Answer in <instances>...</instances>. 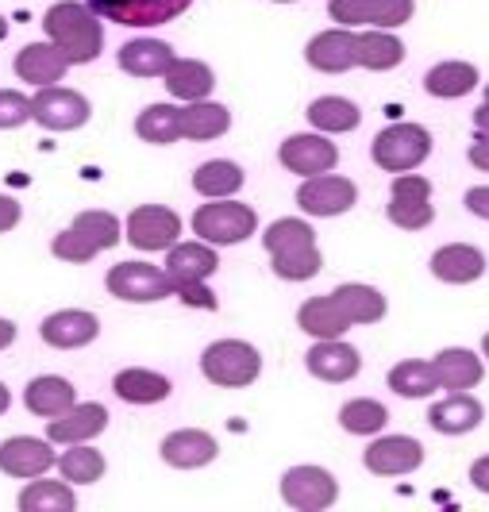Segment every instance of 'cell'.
Listing matches in <instances>:
<instances>
[{
	"label": "cell",
	"mask_w": 489,
	"mask_h": 512,
	"mask_svg": "<svg viewBox=\"0 0 489 512\" xmlns=\"http://www.w3.org/2000/svg\"><path fill=\"white\" fill-rule=\"evenodd\" d=\"M432 370H436L439 389H451V393L474 389V385L482 382V374H486L482 359H478L474 351H466V347H447V351H439L436 359H432Z\"/></svg>",
	"instance_id": "27"
},
{
	"label": "cell",
	"mask_w": 489,
	"mask_h": 512,
	"mask_svg": "<svg viewBox=\"0 0 489 512\" xmlns=\"http://www.w3.org/2000/svg\"><path fill=\"white\" fill-rule=\"evenodd\" d=\"M486 101H489V85H486Z\"/></svg>",
	"instance_id": "58"
},
{
	"label": "cell",
	"mask_w": 489,
	"mask_h": 512,
	"mask_svg": "<svg viewBox=\"0 0 489 512\" xmlns=\"http://www.w3.org/2000/svg\"><path fill=\"white\" fill-rule=\"evenodd\" d=\"M166 81V93L174 97V101H208L212 97V89H216V74H212V66L208 62H197V58H174V66L162 74Z\"/></svg>",
	"instance_id": "25"
},
{
	"label": "cell",
	"mask_w": 489,
	"mask_h": 512,
	"mask_svg": "<svg viewBox=\"0 0 489 512\" xmlns=\"http://www.w3.org/2000/svg\"><path fill=\"white\" fill-rule=\"evenodd\" d=\"M470 162L489 174V135H478V143H470Z\"/></svg>",
	"instance_id": "51"
},
{
	"label": "cell",
	"mask_w": 489,
	"mask_h": 512,
	"mask_svg": "<svg viewBox=\"0 0 489 512\" xmlns=\"http://www.w3.org/2000/svg\"><path fill=\"white\" fill-rule=\"evenodd\" d=\"M135 135L143 143H155V147H170L181 139V108L174 104H147L135 120Z\"/></svg>",
	"instance_id": "36"
},
{
	"label": "cell",
	"mask_w": 489,
	"mask_h": 512,
	"mask_svg": "<svg viewBox=\"0 0 489 512\" xmlns=\"http://www.w3.org/2000/svg\"><path fill=\"white\" fill-rule=\"evenodd\" d=\"M262 247L270 251V258L274 255H297V251L316 247V231H312V224L297 220V216H285V220H274V224L266 228Z\"/></svg>",
	"instance_id": "40"
},
{
	"label": "cell",
	"mask_w": 489,
	"mask_h": 512,
	"mask_svg": "<svg viewBox=\"0 0 489 512\" xmlns=\"http://www.w3.org/2000/svg\"><path fill=\"white\" fill-rule=\"evenodd\" d=\"M355 201H359L355 181L339 178V174H316V178L301 181V189H297V205L309 216H343L355 208Z\"/></svg>",
	"instance_id": "12"
},
{
	"label": "cell",
	"mask_w": 489,
	"mask_h": 512,
	"mask_svg": "<svg viewBox=\"0 0 489 512\" xmlns=\"http://www.w3.org/2000/svg\"><path fill=\"white\" fill-rule=\"evenodd\" d=\"M305 366H309L312 378L339 385V382H351V378L359 374L362 359H359V351H355L351 343H343V339H320L309 355H305Z\"/></svg>",
	"instance_id": "19"
},
{
	"label": "cell",
	"mask_w": 489,
	"mask_h": 512,
	"mask_svg": "<svg viewBox=\"0 0 489 512\" xmlns=\"http://www.w3.org/2000/svg\"><path fill=\"white\" fill-rule=\"evenodd\" d=\"M466 208H470L474 216L489 220V185H474V189H466Z\"/></svg>",
	"instance_id": "48"
},
{
	"label": "cell",
	"mask_w": 489,
	"mask_h": 512,
	"mask_svg": "<svg viewBox=\"0 0 489 512\" xmlns=\"http://www.w3.org/2000/svg\"><path fill=\"white\" fill-rule=\"evenodd\" d=\"M12 70H16V77L20 81H27V85H54V81H62L66 77V70H70V62L62 58V51L54 47L51 39L47 43H27L24 51L16 54V62H12Z\"/></svg>",
	"instance_id": "24"
},
{
	"label": "cell",
	"mask_w": 489,
	"mask_h": 512,
	"mask_svg": "<svg viewBox=\"0 0 489 512\" xmlns=\"http://www.w3.org/2000/svg\"><path fill=\"white\" fill-rule=\"evenodd\" d=\"M470 482H474L478 493H489V455H482V459L470 466Z\"/></svg>",
	"instance_id": "50"
},
{
	"label": "cell",
	"mask_w": 489,
	"mask_h": 512,
	"mask_svg": "<svg viewBox=\"0 0 489 512\" xmlns=\"http://www.w3.org/2000/svg\"><path fill=\"white\" fill-rule=\"evenodd\" d=\"M309 124L316 131H328V135H343V131H355L362 124V112L355 101L347 97H316L309 104Z\"/></svg>",
	"instance_id": "37"
},
{
	"label": "cell",
	"mask_w": 489,
	"mask_h": 512,
	"mask_svg": "<svg viewBox=\"0 0 489 512\" xmlns=\"http://www.w3.org/2000/svg\"><path fill=\"white\" fill-rule=\"evenodd\" d=\"M332 301L343 308V316L351 324H378L386 316V297L374 289V285H362V282H347L339 285L332 293Z\"/></svg>",
	"instance_id": "32"
},
{
	"label": "cell",
	"mask_w": 489,
	"mask_h": 512,
	"mask_svg": "<svg viewBox=\"0 0 489 512\" xmlns=\"http://www.w3.org/2000/svg\"><path fill=\"white\" fill-rule=\"evenodd\" d=\"M20 512H74L78 509V497H74V489L70 482L62 478V482H51V478H31V486H24L20 493Z\"/></svg>",
	"instance_id": "33"
},
{
	"label": "cell",
	"mask_w": 489,
	"mask_h": 512,
	"mask_svg": "<svg viewBox=\"0 0 489 512\" xmlns=\"http://www.w3.org/2000/svg\"><path fill=\"white\" fill-rule=\"evenodd\" d=\"M278 4H293V0H278Z\"/></svg>",
	"instance_id": "57"
},
{
	"label": "cell",
	"mask_w": 489,
	"mask_h": 512,
	"mask_svg": "<svg viewBox=\"0 0 489 512\" xmlns=\"http://www.w3.org/2000/svg\"><path fill=\"white\" fill-rule=\"evenodd\" d=\"M124 239L135 251H170L181 239V216L166 205H139L131 208Z\"/></svg>",
	"instance_id": "8"
},
{
	"label": "cell",
	"mask_w": 489,
	"mask_h": 512,
	"mask_svg": "<svg viewBox=\"0 0 489 512\" xmlns=\"http://www.w3.org/2000/svg\"><path fill=\"white\" fill-rule=\"evenodd\" d=\"M31 120V97L20 89H0V131H12Z\"/></svg>",
	"instance_id": "46"
},
{
	"label": "cell",
	"mask_w": 489,
	"mask_h": 512,
	"mask_svg": "<svg viewBox=\"0 0 489 512\" xmlns=\"http://www.w3.org/2000/svg\"><path fill=\"white\" fill-rule=\"evenodd\" d=\"M389 424V409L382 401H370V397H355L339 409V428L351 432V436H378Z\"/></svg>",
	"instance_id": "42"
},
{
	"label": "cell",
	"mask_w": 489,
	"mask_h": 512,
	"mask_svg": "<svg viewBox=\"0 0 489 512\" xmlns=\"http://www.w3.org/2000/svg\"><path fill=\"white\" fill-rule=\"evenodd\" d=\"M201 374L220 389H243L262 374V355L243 339H220V343L205 347Z\"/></svg>",
	"instance_id": "3"
},
{
	"label": "cell",
	"mask_w": 489,
	"mask_h": 512,
	"mask_svg": "<svg viewBox=\"0 0 489 512\" xmlns=\"http://www.w3.org/2000/svg\"><path fill=\"white\" fill-rule=\"evenodd\" d=\"M108 293L116 301H131V305H151V301H162L170 297V278L166 270H158L151 262H116L108 270Z\"/></svg>",
	"instance_id": "7"
},
{
	"label": "cell",
	"mask_w": 489,
	"mask_h": 512,
	"mask_svg": "<svg viewBox=\"0 0 489 512\" xmlns=\"http://www.w3.org/2000/svg\"><path fill=\"white\" fill-rule=\"evenodd\" d=\"M4 35H8V20L0 16V43H4Z\"/></svg>",
	"instance_id": "55"
},
{
	"label": "cell",
	"mask_w": 489,
	"mask_h": 512,
	"mask_svg": "<svg viewBox=\"0 0 489 512\" xmlns=\"http://www.w3.org/2000/svg\"><path fill=\"white\" fill-rule=\"evenodd\" d=\"M174 58L178 54L170 51V43H162V39H131L116 54L120 70L131 77H162L174 66Z\"/></svg>",
	"instance_id": "26"
},
{
	"label": "cell",
	"mask_w": 489,
	"mask_h": 512,
	"mask_svg": "<svg viewBox=\"0 0 489 512\" xmlns=\"http://www.w3.org/2000/svg\"><path fill=\"white\" fill-rule=\"evenodd\" d=\"M432 274L447 285H470L486 274V255L470 243H447L432 255Z\"/></svg>",
	"instance_id": "23"
},
{
	"label": "cell",
	"mask_w": 489,
	"mask_h": 512,
	"mask_svg": "<svg viewBox=\"0 0 489 512\" xmlns=\"http://www.w3.org/2000/svg\"><path fill=\"white\" fill-rule=\"evenodd\" d=\"M474 131H478V135H489V101L474 112Z\"/></svg>",
	"instance_id": "53"
},
{
	"label": "cell",
	"mask_w": 489,
	"mask_h": 512,
	"mask_svg": "<svg viewBox=\"0 0 489 512\" xmlns=\"http://www.w3.org/2000/svg\"><path fill=\"white\" fill-rule=\"evenodd\" d=\"M282 497L289 509L297 512H324L339 497V482L324 466H293L282 478Z\"/></svg>",
	"instance_id": "9"
},
{
	"label": "cell",
	"mask_w": 489,
	"mask_h": 512,
	"mask_svg": "<svg viewBox=\"0 0 489 512\" xmlns=\"http://www.w3.org/2000/svg\"><path fill=\"white\" fill-rule=\"evenodd\" d=\"M158 451H162V462L174 466V470H201V466L216 459L220 447L201 428H178V432H170V436L162 439Z\"/></svg>",
	"instance_id": "20"
},
{
	"label": "cell",
	"mask_w": 489,
	"mask_h": 512,
	"mask_svg": "<svg viewBox=\"0 0 489 512\" xmlns=\"http://www.w3.org/2000/svg\"><path fill=\"white\" fill-rule=\"evenodd\" d=\"M39 335L54 351H78V347L93 343L101 335V320L93 312H85V308H62V312H51L39 324Z\"/></svg>",
	"instance_id": "16"
},
{
	"label": "cell",
	"mask_w": 489,
	"mask_h": 512,
	"mask_svg": "<svg viewBox=\"0 0 489 512\" xmlns=\"http://www.w3.org/2000/svg\"><path fill=\"white\" fill-rule=\"evenodd\" d=\"M243 170L228 162V158H212V162H201L197 174H193V189L208 197V201H220V197H235L243 189Z\"/></svg>",
	"instance_id": "34"
},
{
	"label": "cell",
	"mask_w": 489,
	"mask_h": 512,
	"mask_svg": "<svg viewBox=\"0 0 489 512\" xmlns=\"http://www.w3.org/2000/svg\"><path fill=\"white\" fill-rule=\"evenodd\" d=\"M482 416H486L482 401L470 397L466 389H459V393L443 397V401H436V405L428 409V424H432L436 432H443V436H466V432H474V428L482 424Z\"/></svg>",
	"instance_id": "22"
},
{
	"label": "cell",
	"mask_w": 489,
	"mask_h": 512,
	"mask_svg": "<svg viewBox=\"0 0 489 512\" xmlns=\"http://www.w3.org/2000/svg\"><path fill=\"white\" fill-rule=\"evenodd\" d=\"M432 154V135L420 124H389L374 139V162L389 174H409Z\"/></svg>",
	"instance_id": "4"
},
{
	"label": "cell",
	"mask_w": 489,
	"mask_h": 512,
	"mask_svg": "<svg viewBox=\"0 0 489 512\" xmlns=\"http://www.w3.org/2000/svg\"><path fill=\"white\" fill-rule=\"evenodd\" d=\"M270 266H274V274L282 282H309L324 270V258H320L316 247H309V251H297V255H274Z\"/></svg>",
	"instance_id": "44"
},
{
	"label": "cell",
	"mask_w": 489,
	"mask_h": 512,
	"mask_svg": "<svg viewBox=\"0 0 489 512\" xmlns=\"http://www.w3.org/2000/svg\"><path fill=\"white\" fill-rule=\"evenodd\" d=\"M70 228L78 231L85 243H93L97 251H112V247L124 239V228H120V220H116L112 212H104V208H89V212H78Z\"/></svg>",
	"instance_id": "43"
},
{
	"label": "cell",
	"mask_w": 489,
	"mask_h": 512,
	"mask_svg": "<svg viewBox=\"0 0 489 512\" xmlns=\"http://www.w3.org/2000/svg\"><path fill=\"white\" fill-rule=\"evenodd\" d=\"M51 251L54 258H62V262H74V266H85V262H93V258L101 255L93 243H85L78 231L74 228H66V231H58L51 239Z\"/></svg>",
	"instance_id": "45"
},
{
	"label": "cell",
	"mask_w": 489,
	"mask_h": 512,
	"mask_svg": "<svg viewBox=\"0 0 489 512\" xmlns=\"http://www.w3.org/2000/svg\"><path fill=\"white\" fill-rule=\"evenodd\" d=\"M58 455L51 451V439H35V436H12L0 443V474L8 478H39L47 474Z\"/></svg>",
	"instance_id": "17"
},
{
	"label": "cell",
	"mask_w": 489,
	"mask_h": 512,
	"mask_svg": "<svg viewBox=\"0 0 489 512\" xmlns=\"http://www.w3.org/2000/svg\"><path fill=\"white\" fill-rule=\"evenodd\" d=\"M162 270H166L170 282H208L220 270V255H216V247L205 243V239H197V243H174Z\"/></svg>",
	"instance_id": "21"
},
{
	"label": "cell",
	"mask_w": 489,
	"mask_h": 512,
	"mask_svg": "<svg viewBox=\"0 0 489 512\" xmlns=\"http://www.w3.org/2000/svg\"><path fill=\"white\" fill-rule=\"evenodd\" d=\"M332 20L339 27H405L416 12V0H332Z\"/></svg>",
	"instance_id": "10"
},
{
	"label": "cell",
	"mask_w": 489,
	"mask_h": 512,
	"mask_svg": "<svg viewBox=\"0 0 489 512\" xmlns=\"http://www.w3.org/2000/svg\"><path fill=\"white\" fill-rule=\"evenodd\" d=\"M74 401H78V389L66 382V378H58V374H39V378H31L24 389L27 412H35V416H43V420L66 412Z\"/></svg>",
	"instance_id": "28"
},
{
	"label": "cell",
	"mask_w": 489,
	"mask_h": 512,
	"mask_svg": "<svg viewBox=\"0 0 489 512\" xmlns=\"http://www.w3.org/2000/svg\"><path fill=\"white\" fill-rule=\"evenodd\" d=\"M170 293H178L185 305L193 308H216V297H212V289H208L205 282H170Z\"/></svg>",
	"instance_id": "47"
},
{
	"label": "cell",
	"mask_w": 489,
	"mask_h": 512,
	"mask_svg": "<svg viewBox=\"0 0 489 512\" xmlns=\"http://www.w3.org/2000/svg\"><path fill=\"white\" fill-rule=\"evenodd\" d=\"M108 428V409L97 405V401H89V405H70L66 412H58L47 420V439L51 443H62V447H70V443H89V439H97Z\"/></svg>",
	"instance_id": "18"
},
{
	"label": "cell",
	"mask_w": 489,
	"mask_h": 512,
	"mask_svg": "<svg viewBox=\"0 0 489 512\" xmlns=\"http://www.w3.org/2000/svg\"><path fill=\"white\" fill-rule=\"evenodd\" d=\"M362 462H366V470L378 474V478H401V474L420 470L424 447H420V439H412V436H386V439H374V443L366 447Z\"/></svg>",
	"instance_id": "15"
},
{
	"label": "cell",
	"mask_w": 489,
	"mask_h": 512,
	"mask_svg": "<svg viewBox=\"0 0 489 512\" xmlns=\"http://www.w3.org/2000/svg\"><path fill=\"white\" fill-rule=\"evenodd\" d=\"M482 355L489 359V332H486V339H482Z\"/></svg>",
	"instance_id": "56"
},
{
	"label": "cell",
	"mask_w": 489,
	"mask_h": 512,
	"mask_svg": "<svg viewBox=\"0 0 489 512\" xmlns=\"http://www.w3.org/2000/svg\"><path fill=\"white\" fill-rule=\"evenodd\" d=\"M389 389H393L397 397H409V401H420V397H432V393L439 389L436 370H432V362H424V359H405V362H397V366L389 370Z\"/></svg>",
	"instance_id": "39"
},
{
	"label": "cell",
	"mask_w": 489,
	"mask_h": 512,
	"mask_svg": "<svg viewBox=\"0 0 489 512\" xmlns=\"http://www.w3.org/2000/svg\"><path fill=\"white\" fill-rule=\"evenodd\" d=\"M389 224L405 231H424L436 220V205H432V181L424 174H397L393 189H389Z\"/></svg>",
	"instance_id": "6"
},
{
	"label": "cell",
	"mask_w": 489,
	"mask_h": 512,
	"mask_svg": "<svg viewBox=\"0 0 489 512\" xmlns=\"http://www.w3.org/2000/svg\"><path fill=\"white\" fill-rule=\"evenodd\" d=\"M16 224H20V205H16V197L0 193V235H4V231H12Z\"/></svg>",
	"instance_id": "49"
},
{
	"label": "cell",
	"mask_w": 489,
	"mask_h": 512,
	"mask_svg": "<svg viewBox=\"0 0 489 512\" xmlns=\"http://www.w3.org/2000/svg\"><path fill=\"white\" fill-rule=\"evenodd\" d=\"M405 62V43L397 35H389L382 27L359 35V66L366 70H393Z\"/></svg>",
	"instance_id": "41"
},
{
	"label": "cell",
	"mask_w": 489,
	"mask_h": 512,
	"mask_svg": "<svg viewBox=\"0 0 489 512\" xmlns=\"http://www.w3.org/2000/svg\"><path fill=\"white\" fill-rule=\"evenodd\" d=\"M112 389L128 405H158L170 397V378H162L155 370H143V366H131V370H120L112 378Z\"/></svg>",
	"instance_id": "30"
},
{
	"label": "cell",
	"mask_w": 489,
	"mask_h": 512,
	"mask_svg": "<svg viewBox=\"0 0 489 512\" xmlns=\"http://www.w3.org/2000/svg\"><path fill=\"white\" fill-rule=\"evenodd\" d=\"M297 328L312 339H343V332L355 328V324L343 316V308L335 305L332 293H328V297H312L297 308Z\"/></svg>",
	"instance_id": "29"
},
{
	"label": "cell",
	"mask_w": 489,
	"mask_h": 512,
	"mask_svg": "<svg viewBox=\"0 0 489 512\" xmlns=\"http://www.w3.org/2000/svg\"><path fill=\"white\" fill-rule=\"evenodd\" d=\"M89 116H93L89 97L66 85H43L31 97V120L47 131H78L89 124Z\"/></svg>",
	"instance_id": "5"
},
{
	"label": "cell",
	"mask_w": 489,
	"mask_h": 512,
	"mask_svg": "<svg viewBox=\"0 0 489 512\" xmlns=\"http://www.w3.org/2000/svg\"><path fill=\"white\" fill-rule=\"evenodd\" d=\"M478 85V70L470 62H439L424 74V89L439 97V101H455V97H466L470 89Z\"/></svg>",
	"instance_id": "35"
},
{
	"label": "cell",
	"mask_w": 489,
	"mask_h": 512,
	"mask_svg": "<svg viewBox=\"0 0 489 512\" xmlns=\"http://www.w3.org/2000/svg\"><path fill=\"white\" fill-rule=\"evenodd\" d=\"M12 343H16V324H12V320H4V316H0V351H8V347H12Z\"/></svg>",
	"instance_id": "52"
},
{
	"label": "cell",
	"mask_w": 489,
	"mask_h": 512,
	"mask_svg": "<svg viewBox=\"0 0 489 512\" xmlns=\"http://www.w3.org/2000/svg\"><path fill=\"white\" fill-rule=\"evenodd\" d=\"M43 31H47V39L62 51V58L70 66H89V62L101 58L104 27L101 16L89 4H78V0L51 4L47 16H43Z\"/></svg>",
	"instance_id": "1"
},
{
	"label": "cell",
	"mask_w": 489,
	"mask_h": 512,
	"mask_svg": "<svg viewBox=\"0 0 489 512\" xmlns=\"http://www.w3.org/2000/svg\"><path fill=\"white\" fill-rule=\"evenodd\" d=\"M101 20L120 27H158L178 20L193 0H85Z\"/></svg>",
	"instance_id": "11"
},
{
	"label": "cell",
	"mask_w": 489,
	"mask_h": 512,
	"mask_svg": "<svg viewBox=\"0 0 489 512\" xmlns=\"http://www.w3.org/2000/svg\"><path fill=\"white\" fill-rule=\"evenodd\" d=\"M305 62L320 74H343L351 66H359V35L355 27H332L312 35L305 47Z\"/></svg>",
	"instance_id": "14"
},
{
	"label": "cell",
	"mask_w": 489,
	"mask_h": 512,
	"mask_svg": "<svg viewBox=\"0 0 489 512\" xmlns=\"http://www.w3.org/2000/svg\"><path fill=\"white\" fill-rule=\"evenodd\" d=\"M232 128V112L216 101H193L181 108V135L193 143H208L220 139L224 131Z\"/></svg>",
	"instance_id": "31"
},
{
	"label": "cell",
	"mask_w": 489,
	"mask_h": 512,
	"mask_svg": "<svg viewBox=\"0 0 489 512\" xmlns=\"http://www.w3.org/2000/svg\"><path fill=\"white\" fill-rule=\"evenodd\" d=\"M282 166L289 174H301V178H316V174H328L335 162H339V151L328 135H312V131H301V135H289L282 143Z\"/></svg>",
	"instance_id": "13"
},
{
	"label": "cell",
	"mask_w": 489,
	"mask_h": 512,
	"mask_svg": "<svg viewBox=\"0 0 489 512\" xmlns=\"http://www.w3.org/2000/svg\"><path fill=\"white\" fill-rule=\"evenodd\" d=\"M8 405H12V393H8V385L0 382V416L8 412Z\"/></svg>",
	"instance_id": "54"
},
{
	"label": "cell",
	"mask_w": 489,
	"mask_h": 512,
	"mask_svg": "<svg viewBox=\"0 0 489 512\" xmlns=\"http://www.w3.org/2000/svg\"><path fill=\"white\" fill-rule=\"evenodd\" d=\"M255 231H258V212L251 205H243V201H232V197H220V201L201 205L193 212V235H201L212 247L243 243Z\"/></svg>",
	"instance_id": "2"
},
{
	"label": "cell",
	"mask_w": 489,
	"mask_h": 512,
	"mask_svg": "<svg viewBox=\"0 0 489 512\" xmlns=\"http://www.w3.org/2000/svg\"><path fill=\"white\" fill-rule=\"evenodd\" d=\"M58 470H62V478L70 482V486H93V482H101L104 470H108V462L97 447H89V443H70V451H62V459L54 462Z\"/></svg>",
	"instance_id": "38"
}]
</instances>
